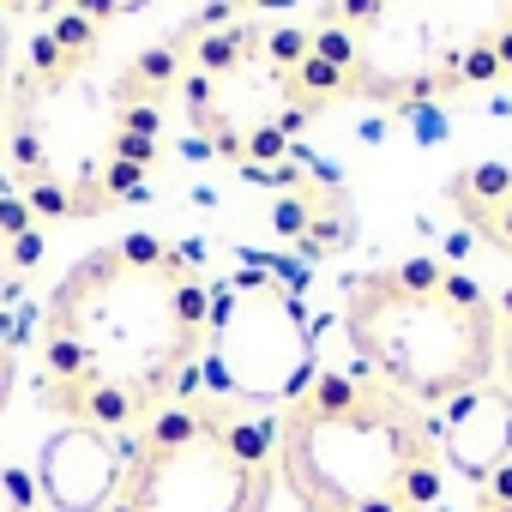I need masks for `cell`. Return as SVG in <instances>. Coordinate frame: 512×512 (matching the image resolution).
I'll return each instance as SVG.
<instances>
[{
    "label": "cell",
    "mask_w": 512,
    "mask_h": 512,
    "mask_svg": "<svg viewBox=\"0 0 512 512\" xmlns=\"http://www.w3.org/2000/svg\"><path fill=\"white\" fill-rule=\"evenodd\" d=\"M205 374V392H223L253 410H284L314 380V326L284 278L235 272L211 290Z\"/></svg>",
    "instance_id": "52a82bcc"
},
{
    "label": "cell",
    "mask_w": 512,
    "mask_h": 512,
    "mask_svg": "<svg viewBox=\"0 0 512 512\" xmlns=\"http://www.w3.org/2000/svg\"><path fill=\"white\" fill-rule=\"evenodd\" d=\"M133 440L103 434V428H61L49 434L37 458V488L49 494L55 512H109L121 476H127Z\"/></svg>",
    "instance_id": "ba28073f"
},
{
    "label": "cell",
    "mask_w": 512,
    "mask_h": 512,
    "mask_svg": "<svg viewBox=\"0 0 512 512\" xmlns=\"http://www.w3.org/2000/svg\"><path fill=\"white\" fill-rule=\"evenodd\" d=\"M470 512H512V464H500L488 482H476V506Z\"/></svg>",
    "instance_id": "5bb4252c"
},
{
    "label": "cell",
    "mask_w": 512,
    "mask_h": 512,
    "mask_svg": "<svg viewBox=\"0 0 512 512\" xmlns=\"http://www.w3.org/2000/svg\"><path fill=\"white\" fill-rule=\"evenodd\" d=\"M344 338L356 368L440 410L500 374V314L476 278L440 260H392L344 290Z\"/></svg>",
    "instance_id": "3957f363"
},
{
    "label": "cell",
    "mask_w": 512,
    "mask_h": 512,
    "mask_svg": "<svg viewBox=\"0 0 512 512\" xmlns=\"http://www.w3.org/2000/svg\"><path fill=\"white\" fill-rule=\"evenodd\" d=\"M278 410L193 392L133 434L109 512H272Z\"/></svg>",
    "instance_id": "8992f818"
},
{
    "label": "cell",
    "mask_w": 512,
    "mask_h": 512,
    "mask_svg": "<svg viewBox=\"0 0 512 512\" xmlns=\"http://www.w3.org/2000/svg\"><path fill=\"white\" fill-rule=\"evenodd\" d=\"M434 428H440L446 470H458L470 482H488L500 464H512V392L494 386V380L464 392V398H452Z\"/></svg>",
    "instance_id": "9c48e42d"
},
{
    "label": "cell",
    "mask_w": 512,
    "mask_h": 512,
    "mask_svg": "<svg viewBox=\"0 0 512 512\" xmlns=\"http://www.w3.org/2000/svg\"><path fill=\"white\" fill-rule=\"evenodd\" d=\"M13 127V25L0 13V139Z\"/></svg>",
    "instance_id": "4fadbf2b"
},
{
    "label": "cell",
    "mask_w": 512,
    "mask_h": 512,
    "mask_svg": "<svg viewBox=\"0 0 512 512\" xmlns=\"http://www.w3.org/2000/svg\"><path fill=\"white\" fill-rule=\"evenodd\" d=\"M278 488L302 512H434L446 488L434 410L362 368H314L278 410Z\"/></svg>",
    "instance_id": "7a4b0ae2"
},
{
    "label": "cell",
    "mask_w": 512,
    "mask_h": 512,
    "mask_svg": "<svg viewBox=\"0 0 512 512\" xmlns=\"http://www.w3.org/2000/svg\"><path fill=\"white\" fill-rule=\"evenodd\" d=\"M211 290L193 253L121 235L61 272L37 320V404L61 428L133 440L199 392Z\"/></svg>",
    "instance_id": "6da1fadb"
},
{
    "label": "cell",
    "mask_w": 512,
    "mask_h": 512,
    "mask_svg": "<svg viewBox=\"0 0 512 512\" xmlns=\"http://www.w3.org/2000/svg\"><path fill=\"white\" fill-rule=\"evenodd\" d=\"M13 380H19V350L0 332V422H7V404H13Z\"/></svg>",
    "instance_id": "9a60e30c"
},
{
    "label": "cell",
    "mask_w": 512,
    "mask_h": 512,
    "mask_svg": "<svg viewBox=\"0 0 512 512\" xmlns=\"http://www.w3.org/2000/svg\"><path fill=\"white\" fill-rule=\"evenodd\" d=\"M344 103H410L512 67V0H332L308 25Z\"/></svg>",
    "instance_id": "277c9868"
},
{
    "label": "cell",
    "mask_w": 512,
    "mask_h": 512,
    "mask_svg": "<svg viewBox=\"0 0 512 512\" xmlns=\"http://www.w3.org/2000/svg\"><path fill=\"white\" fill-rule=\"evenodd\" d=\"M0 512H37V482L0 458Z\"/></svg>",
    "instance_id": "7c38bea8"
},
{
    "label": "cell",
    "mask_w": 512,
    "mask_h": 512,
    "mask_svg": "<svg viewBox=\"0 0 512 512\" xmlns=\"http://www.w3.org/2000/svg\"><path fill=\"white\" fill-rule=\"evenodd\" d=\"M43 260V229L25 199H0V308L25 296V278Z\"/></svg>",
    "instance_id": "8fae6325"
},
{
    "label": "cell",
    "mask_w": 512,
    "mask_h": 512,
    "mask_svg": "<svg viewBox=\"0 0 512 512\" xmlns=\"http://www.w3.org/2000/svg\"><path fill=\"white\" fill-rule=\"evenodd\" d=\"M452 211L482 235L494 253H512V163H470L446 181Z\"/></svg>",
    "instance_id": "30bf717a"
},
{
    "label": "cell",
    "mask_w": 512,
    "mask_h": 512,
    "mask_svg": "<svg viewBox=\"0 0 512 512\" xmlns=\"http://www.w3.org/2000/svg\"><path fill=\"white\" fill-rule=\"evenodd\" d=\"M494 314H500V374H506V392H512V290L494 302Z\"/></svg>",
    "instance_id": "2e32d148"
},
{
    "label": "cell",
    "mask_w": 512,
    "mask_h": 512,
    "mask_svg": "<svg viewBox=\"0 0 512 512\" xmlns=\"http://www.w3.org/2000/svg\"><path fill=\"white\" fill-rule=\"evenodd\" d=\"M73 0H0V13H61Z\"/></svg>",
    "instance_id": "e0dca14e"
},
{
    "label": "cell",
    "mask_w": 512,
    "mask_h": 512,
    "mask_svg": "<svg viewBox=\"0 0 512 512\" xmlns=\"http://www.w3.org/2000/svg\"><path fill=\"white\" fill-rule=\"evenodd\" d=\"M332 103H344V85L302 25L211 31L181 67V109L193 133L235 163L290 151V139Z\"/></svg>",
    "instance_id": "5b68a950"
}]
</instances>
